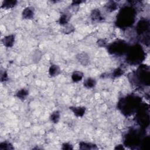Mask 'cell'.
<instances>
[{"instance_id":"obj_1","label":"cell","mask_w":150,"mask_h":150,"mask_svg":"<svg viewBox=\"0 0 150 150\" xmlns=\"http://www.w3.org/2000/svg\"><path fill=\"white\" fill-rule=\"evenodd\" d=\"M129 5L124 6L117 16L116 25L121 28H127L134 23L137 9L134 6Z\"/></svg>"},{"instance_id":"obj_2","label":"cell","mask_w":150,"mask_h":150,"mask_svg":"<svg viewBox=\"0 0 150 150\" xmlns=\"http://www.w3.org/2000/svg\"><path fill=\"white\" fill-rule=\"evenodd\" d=\"M141 99L135 95H129L122 98L118 103V108L125 115H130L141 105Z\"/></svg>"},{"instance_id":"obj_3","label":"cell","mask_w":150,"mask_h":150,"mask_svg":"<svg viewBox=\"0 0 150 150\" xmlns=\"http://www.w3.org/2000/svg\"><path fill=\"white\" fill-rule=\"evenodd\" d=\"M131 80L135 84L149 86L150 83L149 67L146 65H140L137 71L131 75Z\"/></svg>"},{"instance_id":"obj_4","label":"cell","mask_w":150,"mask_h":150,"mask_svg":"<svg viewBox=\"0 0 150 150\" xmlns=\"http://www.w3.org/2000/svg\"><path fill=\"white\" fill-rule=\"evenodd\" d=\"M127 62L131 64H138L145 59V52L141 45L137 44L128 47L126 52Z\"/></svg>"},{"instance_id":"obj_5","label":"cell","mask_w":150,"mask_h":150,"mask_svg":"<svg viewBox=\"0 0 150 150\" xmlns=\"http://www.w3.org/2000/svg\"><path fill=\"white\" fill-rule=\"evenodd\" d=\"M137 112L136 120L137 122H138L139 124L144 128L148 126L149 122L148 105L146 104L140 105L137 109Z\"/></svg>"},{"instance_id":"obj_6","label":"cell","mask_w":150,"mask_h":150,"mask_svg":"<svg viewBox=\"0 0 150 150\" xmlns=\"http://www.w3.org/2000/svg\"><path fill=\"white\" fill-rule=\"evenodd\" d=\"M141 133L137 129H132L125 137L124 144L131 148L136 147L141 145L143 138H141Z\"/></svg>"},{"instance_id":"obj_7","label":"cell","mask_w":150,"mask_h":150,"mask_svg":"<svg viewBox=\"0 0 150 150\" xmlns=\"http://www.w3.org/2000/svg\"><path fill=\"white\" fill-rule=\"evenodd\" d=\"M128 46L127 43L122 40L114 42L108 47L109 53L115 55H121L124 54L128 50Z\"/></svg>"},{"instance_id":"obj_8","label":"cell","mask_w":150,"mask_h":150,"mask_svg":"<svg viewBox=\"0 0 150 150\" xmlns=\"http://www.w3.org/2000/svg\"><path fill=\"white\" fill-rule=\"evenodd\" d=\"M149 21L145 19H140L137 24L135 31L139 35H146L149 34Z\"/></svg>"},{"instance_id":"obj_9","label":"cell","mask_w":150,"mask_h":150,"mask_svg":"<svg viewBox=\"0 0 150 150\" xmlns=\"http://www.w3.org/2000/svg\"><path fill=\"white\" fill-rule=\"evenodd\" d=\"M76 59L78 62L83 66H87L90 62L89 56L85 53H79L76 56Z\"/></svg>"},{"instance_id":"obj_10","label":"cell","mask_w":150,"mask_h":150,"mask_svg":"<svg viewBox=\"0 0 150 150\" xmlns=\"http://www.w3.org/2000/svg\"><path fill=\"white\" fill-rule=\"evenodd\" d=\"M2 42L5 47H12L15 42V36L13 35L6 36L2 39Z\"/></svg>"},{"instance_id":"obj_11","label":"cell","mask_w":150,"mask_h":150,"mask_svg":"<svg viewBox=\"0 0 150 150\" xmlns=\"http://www.w3.org/2000/svg\"><path fill=\"white\" fill-rule=\"evenodd\" d=\"M22 17L25 19H31L34 16V9L32 7H26L22 12Z\"/></svg>"},{"instance_id":"obj_12","label":"cell","mask_w":150,"mask_h":150,"mask_svg":"<svg viewBox=\"0 0 150 150\" xmlns=\"http://www.w3.org/2000/svg\"><path fill=\"white\" fill-rule=\"evenodd\" d=\"M90 16H91V20L93 21L96 22H100V21H103L104 19L101 15L100 11L97 9H95L92 11Z\"/></svg>"},{"instance_id":"obj_13","label":"cell","mask_w":150,"mask_h":150,"mask_svg":"<svg viewBox=\"0 0 150 150\" xmlns=\"http://www.w3.org/2000/svg\"><path fill=\"white\" fill-rule=\"evenodd\" d=\"M70 109L77 117H83L86 111V108L84 107H70Z\"/></svg>"},{"instance_id":"obj_14","label":"cell","mask_w":150,"mask_h":150,"mask_svg":"<svg viewBox=\"0 0 150 150\" xmlns=\"http://www.w3.org/2000/svg\"><path fill=\"white\" fill-rule=\"evenodd\" d=\"M60 73V69L59 66L56 64H52L49 69V74L51 77H55L59 75Z\"/></svg>"},{"instance_id":"obj_15","label":"cell","mask_w":150,"mask_h":150,"mask_svg":"<svg viewBox=\"0 0 150 150\" xmlns=\"http://www.w3.org/2000/svg\"><path fill=\"white\" fill-rule=\"evenodd\" d=\"M70 19V15L69 13H62L59 19V22L61 25H66Z\"/></svg>"},{"instance_id":"obj_16","label":"cell","mask_w":150,"mask_h":150,"mask_svg":"<svg viewBox=\"0 0 150 150\" xmlns=\"http://www.w3.org/2000/svg\"><path fill=\"white\" fill-rule=\"evenodd\" d=\"M83 84L85 87L87 88H91L95 87L96 84V81L93 78L88 77L84 80Z\"/></svg>"},{"instance_id":"obj_17","label":"cell","mask_w":150,"mask_h":150,"mask_svg":"<svg viewBox=\"0 0 150 150\" xmlns=\"http://www.w3.org/2000/svg\"><path fill=\"white\" fill-rule=\"evenodd\" d=\"M17 4L16 1H12V0H5L2 2L1 8L3 9H9L14 7Z\"/></svg>"},{"instance_id":"obj_18","label":"cell","mask_w":150,"mask_h":150,"mask_svg":"<svg viewBox=\"0 0 150 150\" xmlns=\"http://www.w3.org/2000/svg\"><path fill=\"white\" fill-rule=\"evenodd\" d=\"M118 4L113 1H108L105 5V9L108 12H112L117 9Z\"/></svg>"},{"instance_id":"obj_19","label":"cell","mask_w":150,"mask_h":150,"mask_svg":"<svg viewBox=\"0 0 150 150\" xmlns=\"http://www.w3.org/2000/svg\"><path fill=\"white\" fill-rule=\"evenodd\" d=\"M83 77V73L80 71H74L71 76V80L75 83H77L82 80Z\"/></svg>"},{"instance_id":"obj_20","label":"cell","mask_w":150,"mask_h":150,"mask_svg":"<svg viewBox=\"0 0 150 150\" xmlns=\"http://www.w3.org/2000/svg\"><path fill=\"white\" fill-rule=\"evenodd\" d=\"M79 147L81 149H97V146L95 144L85 142H81L79 144Z\"/></svg>"},{"instance_id":"obj_21","label":"cell","mask_w":150,"mask_h":150,"mask_svg":"<svg viewBox=\"0 0 150 150\" xmlns=\"http://www.w3.org/2000/svg\"><path fill=\"white\" fill-rule=\"evenodd\" d=\"M28 94H29V91H28V90L25 89V88H22V89H21L20 90H19L16 93V96L19 99H20L21 100H24L26 98Z\"/></svg>"},{"instance_id":"obj_22","label":"cell","mask_w":150,"mask_h":150,"mask_svg":"<svg viewBox=\"0 0 150 150\" xmlns=\"http://www.w3.org/2000/svg\"><path fill=\"white\" fill-rule=\"evenodd\" d=\"M60 116V114L59 111H54L51 114V115L50 116V120L52 122H53L54 124H56L59 121Z\"/></svg>"},{"instance_id":"obj_23","label":"cell","mask_w":150,"mask_h":150,"mask_svg":"<svg viewBox=\"0 0 150 150\" xmlns=\"http://www.w3.org/2000/svg\"><path fill=\"white\" fill-rule=\"evenodd\" d=\"M141 145L142 149H148L149 148L150 139H149V137L148 136L145 137L144 138H143V139L141 141Z\"/></svg>"},{"instance_id":"obj_24","label":"cell","mask_w":150,"mask_h":150,"mask_svg":"<svg viewBox=\"0 0 150 150\" xmlns=\"http://www.w3.org/2000/svg\"><path fill=\"white\" fill-rule=\"evenodd\" d=\"M12 145L8 142H3L0 144V150H10L13 149Z\"/></svg>"},{"instance_id":"obj_25","label":"cell","mask_w":150,"mask_h":150,"mask_svg":"<svg viewBox=\"0 0 150 150\" xmlns=\"http://www.w3.org/2000/svg\"><path fill=\"white\" fill-rule=\"evenodd\" d=\"M124 71L121 68L118 67L113 71L111 75H112V77H113L114 78H117V77H119L121 76H122L124 74Z\"/></svg>"},{"instance_id":"obj_26","label":"cell","mask_w":150,"mask_h":150,"mask_svg":"<svg viewBox=\"0 0 150 150\" xmlns=\"http://www.w3.org/2000/svg\"><path fill=\"white\" fill-rule=\"evenodd\" d=\"M8 79V75L7 73L5 71H4V72L1 71V81H5L6 80H7Z\"/></svg>"},{"instance_id":"obj_27","label":"cell","mask_w":150,"mask_h":150,"mask_svg":"<svg viewBox=\"0 0 150 150\" xmlns=\"http://www.w3.org/2000/svg\"><path fill=\"white\" fill-rule=\"evenodd\" d=\"M63 149H73V146L69 144V143H64L62 145V148Z\"/></svg>"},{"instance_id":"obj_28","label":"cell","mask_w":150,"mask_h":150,"mask_svg":"<svg viewBox=\"0 0 150 150\" xmlns=\"http://www.w3.org/2000/svg\"><path fill=\"white\" fill-rule=\"evenodd\" d=\"M74 30V28L71 26V25H66V28L65 29V31L64 32L66 33H71V32H73Z\"/></svg>"},{"instance_id":"obj_29","label":"cell","mask_w":150,"mask_h":150,"mask_svg":"<svg viewBox=\"0 0 150 150\" xmlns=\"http://www.w3.org/2000/svg\"><path fill=\"white\" fill-rule=\"evenodd\" d=\"M105 43H106L105 42L104 40H103V39L99 40L98 41V45L100 46H105Z\"/></svg>"},{"instance_id":"obj_30","label":"cell","mask_w":150,"mask_h":150,"mask_svg":"<svg viewBox=\"0 0 150 150\" xmlns=\"http://www.w3.org/2000/svg\"><path fill=\"white\" fill-rule=\"evenodd\" d=\"M82 2L81 1H73V3H72V5H79L80 4V3H81Z\"/></svg>"},{"instance_id":"obj_31","label":"cell","mask_w":150,"mask_h":150,"mask_svg":"<svg viewBox=\"0 0 150 150\" xmlns=\"http://www.w3.org/2000/svg\"><path fill=\"white\" fill-rule=\"evenodd\" d=\"M115 149H124V148L121 145H117Z\"/></svg>"}]
</instances>
